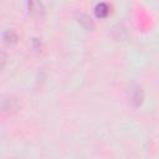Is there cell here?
<instances>
[{"label":"cell","instance_id":"277c9868","mask_svg":"<svg viewBox=\"0 0 159 159\" xmlns=\"http://www.w3.org/2000/svg\"><path fill=\"white\" fill-rule=\"evenodd\" d=\"M2 39L5 42H15L16 41V34L14 30H7L4 32L2 35Z\"/></svg>","mask_w":159,"mask_h":159},{"label":"cell","instance_id":"3957f363","mask_svg":"<svg viewBox=\"0 0 159 159\" xmlns=\"http://www.w3.org/2000/svg\"><path fill=\"white\" fill-rule=\"evenodd\" d=\"M96 14L98 16H106L108 14V5L104 2H99L96 6Z\"/></svg>","mask_w":159,"mask_h":159},{"label":"cell","instance_id":"5b68a950","mask_svg":"<svg viewBox=\"0 0 159 159\" xmlns=\"http://www.w3.org/2000/svg\"><path fill=\"white\" fill-rule=\"evenodd\" d=\"M78 20H80V22L83 24L86 27H91V26L93 25L92 19H91L88 15H86V14H80V15H78Z\"/></svg>","mask_w":159,"mask_h":159},{"label":"cell","instance_id":"7a4b0ae2","mask_svg":"<svg viewBox=\"0 0 159 159\" xmlns=\"http://www.w3.org/2000/svg\"><path fill=\"white\" fill-rule=\"evenodd\" d=\"M29 9H30L31 12H34V14H36V15L43 14V6H42V4H40V2H35V1L29 2Z\"/></svg>","mask_w":159,"mask_h":159},{"label":"cell","instance_id":"6da1fadb","mask_svg":"<svg viewBox=\"0 0 159 159\" xmlns=\"http://www.w3.org/2000/svg\"><path fill=\"white\" fill-rule=\"evenodd\" d=\"M129 93H130V99L134 104H139L142 102V98H143V91L140 88V86L138 84H133L130 86V89H129Z\"/></svg>","mask_w":159,"mask_h":159}]
</instances>
